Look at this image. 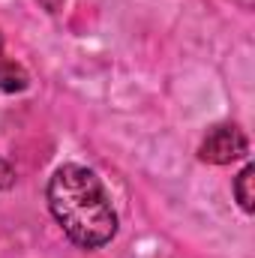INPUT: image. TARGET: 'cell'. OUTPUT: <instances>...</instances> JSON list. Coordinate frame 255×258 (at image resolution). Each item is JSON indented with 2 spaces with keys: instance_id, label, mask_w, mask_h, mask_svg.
<instances>
[{
  "instance_id": "1",
  "label": "cell",
  "mask_w": 255,
  "mask_h": 258,
  "mask_svg": "<svg viewBox=\"0 0 255 258\" xmlns=\"http://www.w3.org/2000/svg\"><path fill=\"white\" fill-rule=\"evenodd\" d=\"M48 210L63 234L81 249H99L117 234V213L96 171L66 162L48 180Z\"/></svg>"
},
{
  "instance_id": "2",
  "label": "cell",
  "mask_w": 255,
  "mask_h": 258,
  "mask_svg": "<svg viewBox=\"0 0 255 258\" xmlns=\"http://www.w3.org/2000/svg\"><path fill=\"white\" fill-rule=\"evenodd\" d=\"M246 153H249V141L243 129L234 123H219V126L207 129V135L198 144V159L210 165H231L243 159Z\"/></svg>"
},
{
  "instance_id": "3",
  "label": "cell",
  "mask_w": 255,
  "mask_h": 258,
  "mask_svg": "<svg viewBox=\"0 0 255 258\" xmlns=\"http://www.w3.org/2000/svg\"><path fill=\"white\" fill-rule=\"evenodd\" d=\"M30 84V75L21 63H15L12 57H6V48H3V36H0V90L3 93H21L27 90Z\"/></svg>"
},
{
  "instance_id": "4",
  "label": "cell",
  "mask_w": 255,
  "mask_h": 258,
  "mask_svg": "<svg viewBox=\"0 0 255 258\" xmlns=\"http://www.w3.org/2000/svg\"><path fill=\"white\" fill-rule=\"evenodd\" d=\"M252 183H255V165H246V168L234 177V198H237V204H240L246 213H252V210H255Z\"/></svg>"
},
{
  "instance_id": "5",
  "label": "cell",
  "mask_w": 255,
  "mask_h": 258,
  "mask_svg": "<svg viewBox=\"0 0 255 258\" xmlns=\"http://www.w3.org/2000/svg\"><path fill=\"white\" fill-rule=\"evenodd\" d=\"M9 183H12V168L6 159H0V189H6Z\"/></svg>"
}]
</instances>
